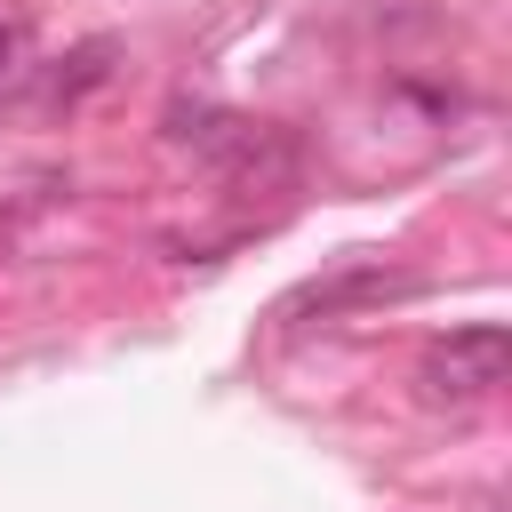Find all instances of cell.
I'll use <instances>...</instances> for the list:
<instances>
[{
    "label": "cell",
    "instance_id": "obj_1",
    "mask_svg": "<svg viewBox=\"0 0 512 512\" xmlns=\"http://www.w3.org/2000/svg\"><path fill=\"white\" fill-rule=\"evenodd\" d=\"M504 360H512L504 328H456V336H440V344L424 352V392H432V400L496 392V384H504Z\"/></svg>",
    "mask_w": 512,
    "mask_h": 512
},
{
    "label": "cell",
    "instance_id": "obj_2",
    "mask_svg": "<svg viewBox=\"0 0 512 512\" xmlns=\"http://www.w3.org/2000/svg\"><path fill=\"white\" fill-rule=\"evenodd\" d=\"M8 56H16V32H8V24H0V64H8Z\"/></svg>",
    "mask_w": 512,
    "mask_h": 512
}]
</instances>
